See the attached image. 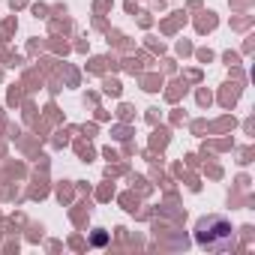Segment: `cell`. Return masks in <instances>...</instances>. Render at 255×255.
<instances>
[{"label": "cell", "mask_w": 255, "mask_h": 255, "mask_svg": "<svg viewBox=\"0 0 255 255\" xmlns=\"http://www.w3.org/2000/svg\"><path fill=\"white\" fill-rule=\"evenodd\" d=\"M105 243H108V234L105 231H96L93 234V246H105Z\"/></svg>", "instance_id": "7a4b0ae2"}, {"label": "cell", "mask_w": 255, "mask_h": 255, "mask_svg": "<svg viewBox=\"0 0 255 255\" xmlns=\"http://www.w3.org/2000/svg\"><path fill=\"white\" fill-rule=\"evenodd\" d=\"M195 243L201 249H213V252H225L234 246V225L219 216V213H210V216H201L198 225H195Z\"/></svg>", "instance_id": "6da1fadb"}]
</instances>
